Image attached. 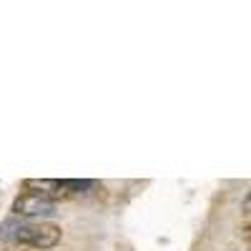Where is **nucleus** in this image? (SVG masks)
I'll use <instances>...</instances> for the list:
<instances>
[{
  "mask_svg": "<svg viewBox=\"0 0 251 251\" xmlns=\"http://www.w3.org/2000/svg\"><path fill=\"white\" fill-rule=\"evenodd\" d=\"M63 231L58 224L50 221H18V219H8L0 226V239L3 241H15L30 249H40L48 251L53 246H58Z\"/></svg>",
  "mask_w": 251,
  "mask_h": 251,
  "instance_id": "nucleus-1",
  "label": "nucleus"
},
{
  "mask_svg": "<svg viewBox=\"0 0 251 251\" xmlns=\"http://www.w3.org/2000/svg\"><path fill=\"white\" fill-rule=\"evenodd\" d=\"M13 216H20V219H43V216H53L55 214V203L38 196V194H30V191H23L15 201H13Z\"/></svg>",
  "mask_w": 251,
  "mask_h": 251,
  "instance_id": "nucleus-2",
  "label": "nucleus"
}]
</instances>
